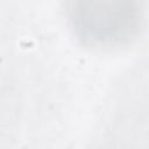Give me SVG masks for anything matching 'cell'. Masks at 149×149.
I'll return each instance as SVG.
<instances>
[{
    "mask_svg": "<svg viewBox=\"0 0 149 149\" xmlns=\"http://www.w3.org/2000/svg\"><path fill=\"white\" fill-rule=\"evenodd\" d=\"M66 16L85 45L113 50L135 42L143 28V0H66Z\"/></svg>",
    "mask_w": 149,
    "mask_h": 149,
    "instance_id": "obj_1",
    "label": "cell"
}]
</instances>
